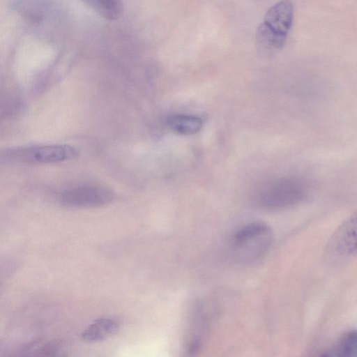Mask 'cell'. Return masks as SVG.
I'll list each match as a JSON object with an SVG mask.
<instances>
[{"mask_svg":"<svg viewBox=\"0 0 357 357\" xmlns=\"http://www.w3.org/2000/svg\"><path fill=\"white\" fill-rule=\"evenodd\" d=\"M294 20V6L282 0L266 13L256 31V47L259 55L271 56L282 49Z\"/></svg>","mask_w":357,"mask_h":357,"instance_id":"cell-1","label":"cell"},{"mask_svg":"<svg viewBox=\"0 0 357 357\" xmlns=\"http://www.w3.org/2000/svg\"><path fill=\"white\" fill-rule=\"evenodd\" d=\"M273 241V233L269 226L254 222L238 229L231 242V253L238 263L248 264L263 257Z\"/></svg>","mask_w":357,"mask_h":357,"instance_id":"cell-2","label":"cell"},{"mask_svg":"<svg viewBox=\"0 0 357 357\" xmlns=\"http://www.w3.org/2000/svg\"><path fill=\"white\" fill-rule=\"evenodd\" d=\"M305 195V188L299 180L282 178L261 185L255 192L254 202L261 208L278 211L297 205Z\"/></svg>","mask_w":357,"mask_h":357,"instance_id":"cell-3","label":"cell"},{"mask_svg":"<svg viewBox=\"0 0 357 357\" xmlns=\"http://www.w3.org/2000/svg\"><path fill=\"white\" fill-rule=\"evenodd\" d=\"M79 150L68 144H48L8 150L6 155L12 160L26 163H57L79 155Z\"/></svg>","mask_w":357,"mask_h":357,"instance_id":"cell-4","label":"cell"},{"mask_svg":"<svg viewBox=\"0 0 357 357\" xmlns=\"http://www.w3.org/2000/svg\"><path fill=\"white\" fill-rule=\"evenodd\" d=\"M114 198L113 191L100 185H82L65 190L61 201L74 208H94L110 204Z\"/></svg>","mask_w":357,"mask_h":357,"instance_id":"cell-5","label":"cell"},{"mask_svg":"<svg viewBox=\"0 0 357 357\" xmlns=\"http://www.w3.org/2000/svg\"><path fill=\"white\" fill-rule=\"evenodd\" d=\"M330 252L342 257H357V210L346 218L331 237Z\"/></svg>","mask_w":357,"mask_h":357,"instance_id":"cell-6","label":"cell"},{"mask_svg":"<svg viewBox=\"0 0 357 357\" xmlns=\"http://www.w3.org/2000/svg\"><path fill=\"white\" fill-rule=\"evenodd\" d=\"M119 328V322L113 318H101L89 325L82 333V339L94 342L114 334Z\"/></svg>","mask_w":357,"mask_h":357,"instance_id":"cell-7","label":"cell"},{"mask_svg":"<svg viewBox=\"0 0 357 357\" xmlns=\"http://www.w3.org/2000/svg\"><path fill=\"white\" fill-rule=\"evenodd\" d=\"M167 124L171 130L183 135H192L202 127V120L197 116L187 114H174L169 116Z\"/></svg>","mask_w":357,"mask_h":357,"instance_id":"cell-8","label":"cell"},{"mask_svg":"<svg viewBox=\"0 0 357 357\" xmlns=\"http://www.w3.org/2000/svg\"><path fill=\"white\" fill-rule=\"evenodd\" d=\"M327 356H357V330L343 334L335 345L323 354Z\"/></svg>","mask_w":357,"mask_h":357,"instance_id":"cell-9","label":"cell"},{"mask_svg":"<svg viewBox=\"0 0 357 357\" xmlns=\"http://www.w3.org/2000/svg\"><path fill=\"white\" fill-rule=\"evenodd\" d=\"M87 1L107 17H115L119 10V0Z\"/></svg>","mask_w":357,"mask_h":357,"instance_id":"cell-10","label":"cell"}]
</instances>
